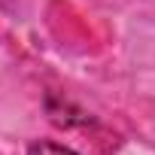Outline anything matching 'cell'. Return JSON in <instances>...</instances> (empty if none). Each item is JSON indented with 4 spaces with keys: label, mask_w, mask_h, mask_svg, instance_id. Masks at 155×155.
I'll return each instance as SVG.
<instances>
[{
    "label": "cell",
    "mask_w": 155,
    "mask_h": 155,
    "mask_svg": "<svg viewBox=\"0 0 155 155\" xmlns=\"http://www.w3.org/2000/svg\"><path fill=\"white\" fill-rule=\"evenodd\" d=\"M28 155H79V152H73V149H67V146H58V143L43 140V143L31 146V152H28Z\"/></svg>",
    "instance_id": "cell-1"
}]
</instances>
